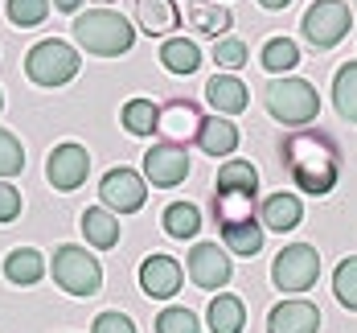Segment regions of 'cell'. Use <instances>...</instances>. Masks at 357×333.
I'll return each instance as SVG.
<instances>
[{"label": "cell", "mask_w": 357, "mask_h": 333, "mask_svg": "<svg viewBox=\"0 0 357 333\" xmlns=\"http://www.w3.org/2000/svg\"><path fill=\"white\" fill-rule=\"evenodd\" d=\"M78 71H82V58L62 37H45L25 54V74L33 87H66L78 78Z\"/></svg>", "instance_id": "cell-5"}, {"label": "cell", "mask_w": 357, "mask_h": 333, "mask_svg": "<svg viewBox=\"0 0 357 333\" xmlns=\"http://www.w3.org/2000/svg\"><path fill=\"white\" fill-rule=\"evenodd\" d=\"M210 333H243L247 325V304L238 300L234 293H218L210 300Z\"/></svg>", "instance_id": "cell-22"}, {"label": "cell", "mask_w": 357, "mask_h": 333, "mask_svg": "<svg viewBox=\"0 0 357 333\" xmlns=\"http://www.w3.org/2000/svg\"><path fill=\"white\" fill-rule=\"evenodd\" d=\"M321 280V251L312 243H287L271 263V284L280 293H308Z\"/></svg>", "instance_id": "cell-6"}, {"label": "cell", "mask_w": 357, "mask_h": 333, "mask_svg": "<svg viewBox=\"0 0 357 333\" xmlns=\"http://www.w3.org/2000/svg\"><path fill=\"white\" fill-rule=\"evenodd\" d=\"M259 4H263L267 13H280V8H287V4H291V0H259Z\"/></svg>", "instance_id": "cell-39"}, {"label": "cell", "mask_w": 357, "mask_h": 333, "mask_svg": "<svg viewBox=\"0 0 357 333\" xmlns=\"http://www.w3.org/2000/svg\"><path fill=\"white\" fill-rule=\"evenodd\" d=\"M8 21L17 29H37L45 17H50V0H8Z\"/></svg>", "instance_id": "cell-32"}, {"label": "cell", "mask_w": 357, "mask_h": 333, "mask_svg": "<svg viewBox=\"0 0 357 333\" xmlns=\"http://www.w3.org/2000/svg\"><path fill=\"white\" fill-rule=\"evenodd\" d=\"M140 161H144V182L156 185V189H177V185L189 177V169H193V165H189V148L173 145V140L152 145Z\"/></svg>", "instance_id": "cell-9"}, {"label": "cell", "mask_w": 357, "mask_h": 333, "mask_svg": "<svg viewBox=\"0 0 357 333\" xmlns=\"http://www.w3.org/2000/svg\"><path fill=\"white\" fill-rule=\"evenodd\" d=\"M206 99H210V108L218 115H243L250 108V91L243 87V78L230 71L214 74L210 82H206Z\"/></svg>", "instance_id": "cell-15"}, {"label": "cell", "mask_w": 357, "mask_h": 333, "mask_svg": "<svg viewBox=\"0 0 357 333\" xmlns=\"http://www.w3.org/2000/svg\"><path fill=\"white\" fill-rule=\"evenodd\" d=\"M263 103L271 111L275 124L284 128H304L321 115V95L308 78H296V74H275L267 87H263Z\"/></svg>", "instance_id": "cell-3"}, {"label": "cell", "mask_w": 357, "mask_h": 333, "mask_svg": "<svg viewBox=\"0 0 357 333\" xmlns=\"http://www.w3.org/2000/svg\"><path fill=\"white\" fill-rule=\"evenodd\" d=\"M54 8H62V13H78L82 8V0H50Z\"/></svg>", "instance_id": "cell-38"}, {"label": "cell", "mask_w": 357, "mask_h": 333, "mask_svg": "<svg viewBox=\"0 0 357 333\" xmlns=\"http://www.w3.org/2000/svg\"><path fill=\"white\" fill-rule=\"evenodd\" d=\"M247 58H250V50H247V41L243 37H218L214 41V62H218V71H243L247 66Z\"/></svg>", "instance_id": "cell-33"}, {"label": "cell", "mask_w": 357, "mask_h": 333, "mask_svg": "<svg viewBox=\"0 0 357 333\" xmlns=\"http://www.w3.org/2000/svg\"><path fill=\"white\" fill-rule=\"evenodd\" d=\"M214 219H218V226H234V222L255 219V193H247V189H218Z\"/></svg>", "instance_id": "cell-25"}, {"label": "cell", "mask_w": 357, "mask_h": 333, "mask_svg": "<svg viewBox=\"0 0 357 333\" xmlns=\"http://www.w3.org/2000/svg\"><path fill=\"white\" fill-rule=\"evenodd\" d=\"M259 62H263V71H271V74H291L300 66V45L291 37H267Z\"/></svg>", "instance_id": "cell-28"}, {"label": "cell", "mask_w": 357, "mask_h": 333, "mask_svg": "<svg viewBox=\"0 0 357 333\" xmlns=\"http://www.w3.org/2000/svg\"><path fill=\"white\" fill-rule=\"evenodd\" d=\"M185 267H189V280L206 293H218L230 284L234 276V263H230V251H222L218 243H193V251L185 256Z\"/></svg>", "instance_id": "cell-11"}, {"label": "cell", "mask_w": 357, "mask_h": 333, "mask_svg": "<svg viewBox=\"0 0 357 333\" xmlns=\"http://www.w3.org/2000/svg\"><path fill=\"white\" fill-rule=\"evenodd\" d=\"M21 210H25L21 189H17L13 182H4V177H0V222H17V219H21Z\"/></svg>", "instance_id": "cell-37"}, {"label": "cell", "mask_w": 357, "mask_h": 333, "mask_svg": "<svg viewBox=\"0 0 357 333\" xmlns=\"http://www.w3.org/2000/svg\"><path fill=\"white\" fill-rule=\"evenodd\" d=\"M185 21H189V29H197L202 37H214V41L234 29V17H230V8L222 0H189Z\"/></svg>", "instance_id": "cell-17"}, {"label": "cell", "mask_w": 357, "mask_h": 333, "mask_svg": "<svg viewBox=\"0 0 357 333\" xmlns=\"http://www.w3.org/2000/svg\"><path fill=\"white\" fill-rule=\"evenodd\" d=\"M333 108L345 124H357V62H345L333 74Z\"/></svg>", "instance_id": "cell-27"}, {"label": "cell", "mask_w": 357, "mask_h": 333, "mask_svg": "<svg viewBox=\"0 0 357 333\" xmlns=\"http://www.w3.org/2000/svg\"><path fill=\"white\" fill-rule=\"evenodd\" d=\"M78 230L86 235V243L95 247V251H111V247H119V235H123V226L115 219V210L107 206H86L82 214H78Z\"/></svg>", "instance_id": "cell-16"}, {"label": "cell", "mask_w": 357, "mask_h": 333, "mask_svg": "<svg viewBox=\"0 0 357 333\" xmlns=\"http://www.w3.org/2000/svg\"><path fill=\"white\" fill-rule=\"evenodd\" d=\"M259 222H263V230H275V235H287V230H296L300 222H304V202L296 198V193H271L267 202H263V210H259Z\"/></svg>", "instance_id": "cell-20"}, {"label": "cell", "mask_w": 357, "mask_h": 333, "mask_svg": "<svg viewBox=\"0 0 357 333\" xmlns=\"http://www.w3.org/2000/svg\"><path fill=\"white\" fill-rule=\"evenodd\" d=\"M45 256L37 251V247H13L8 256H4V280L8 284H17V288H33L37 280L45 276Z\"/></svg>", "instance_id": "cell-21"}, {"label": "cell", "mask_w": 357, "mask_h": 333, "mask_svg": "<svg viewBox=\"0 0 357 333\" xmlns=\"http://www.w3.org/2000/svg\"><path fill=\"white\" fill-rule=\"evenodd\" d=\"M218 189H247V193H259V169L250 161H226L218 169Z\"/></svg>", "instance_id": "cell-30"}, {"label": "cell", "mask_w": 357, "mask_h": 333, "mask_svg": "<svg viewBox=\"0 0 357 333\" xmlns=\"http://www.w3.org/2000/svg\"><path fill=\"white\" fill-rule=\"evenodd\" d=\"M238 140H243V132L230 124V115H210V119H202V132H197V145L206 156H234L238 152Z\"/></svg>", "instance_id": "cell-19"}, {"label": "cell", "mask_w": 357, "mask_h": 333, "mask_svg": "<svg viewBox=\"0 0 357 333\" xmlns=\"http://www.w3.org/2000/svg\"><path fill=\"white\" fill-rule=\"evenodd\" d=\"M349 21L354 17H349V4L345 0H317L304 13L300 29H304V41L312 50H333V45H341L349 37Z\"/></svg>", "instance_id": "cell-7"}, {"label": "cell", "mask_w": 357, "mask_h": 333, "mask_svg": "<svg viewBox=\"0 0 357 333\" xmlns=\"http://www.w3.org/2000/svg\"><path fill=\"white\" fill-rule=\"evenodd\" d=\"M156 103L152 99H144V95H136V99H128L123 103V111H119V124L132 132V136H152L156 132Z\"/></svg>", "instance_id": "cell-29"}, {"label": "cell", "mask_w": 357, "mask_h": 333, "mask_svg": "<svg viewBox=\"0 0 357 333\" xmlns=\"http://www.w3.org/2000/svg\"><path fill=\"white\" fill-rule=\"evenodd\" d=\"M78 50L95 54V58H119L136 45V25H128L115 8H86V13H74L70 25Z\"/></svg>", "instance_id": "cell-2"}, {"label": "cell", "mask_w": 357, "mask_h": 333, "mask_svg": "<svg viewBox=\"0 0 357 333\" xmlns=\"http://www.w3.org/2000/svg\"><path fill=\"white\" fill-rule=\"evenodd\" d=\"M25 169V145L8 132V128H0V177L8 182V177H17Z\"/></svg>", "instance_id": "cell-34"}, {"label": "cell", "mask_w": 357, "mask_h": 333, "mask_svg": "<svg viewBox=\"0 0 357 333\" xmlns=\"http://www.w3.org/2000/svg\"><path fill=\"white\" fill-rule=\"evenodd\" d=\"M86 177H91V152L82 145L66 140V145L50 148V156H45V182L54 185L58 193H74L78 185H86Z\"/></svg>", "instance_id": "cell-10"}, {"label": "cell", "mask_w": 357, "mask_h": 333, "mask_svg": "<svg viewBox=\"0 0 357 333\" xmlns=\"http://www.w3.org/2000/svg\"><path fill=\"white\" fill-rule=\"evenodd\" d=\"M263 222L259 219H247V222H234V226H222V243H226V251L238 259H250L263 251Z\"/></svg>", "instance_id": "cell-23"}, {"label": "cell", "mask_w": 357, "mask_h": 333, "mask_svg": "<svg viewBox=\"0 0 357 333\" xmlns=\"http://www.w3.org/2000/svg\"><path fill=\"white\" fill-rule=\"evenodd\" d=\"M284 165L300 193L324 198L341 182V148L321 128H291L284 136Z\"/></svg>", "instance_id": "cell-1"}, {"label": "cell", "mask_w": 357, "mask_h": 333, "mask_svg": "<svg viewBox=\"0 0 357 333\" xmlns=\"http://www.w3.org/2000/svg\"><path fill=\"white\" fill-rule=\"evenodd\" d=\"M160 62H165V71H169V74L189 78V74H197V66H202V50H197V41L169 37V41L160 45Z\"/></svg>", "instance_id": "cell-26"}, {"label": "cell", "mask_w": 357, "mask_h": 333, "mask_svg": "<svg viewBox=\"0 0 357 333\" xmlns=\"http://www.w3.org/2000/svg\"><path fill=\"white\" fill-rule=\"evenodd\" d=\"M321 330V309L312 300H280L271 313H267V333H317Z\"/></svg>", "instance_id": "cell-14"}, {"label": "cell", "mask_w": 357, "mask_h": 333, "mask_svg": "<svg viewBox=\"0 0 357 333\" xmlns=\"http://www.w3.org/2000/svg\"><path fill=\"white\" fill-rule=\"evenodd\" d=\"M91 333H136V321L119 309H103L95 321H91Z\"/></svg>", "instance_id": "cell-36"}, {"label": "cell", "mask_w": 357, "mask_h": 333, "mask_svg": "<svg viewBox=\"0 0 357 333\" xmlns=\"http://www.w3.org/2000/svg\"><path fill=\"white\" fill-rule=\"evenodd\" d=\"M0 111H4V91H0Z\"/></svg>", "instance_id": "cell-40"}, {"label": "cell", "mask_w": 357, "mask_h": 333, "mask_svg": "<svg viewBox=\"0 0 357 333\" xmlns=\"http://www.w3.org/2000/svg\"><path fill=\"white\" fill-rule=\"evenodd\" d=\"M333 296H337L349 313H357V256L337 263V272H333Z\"/></svg>", "instance_id": "cell-31"}, {"label": "cell", "mask_w": 357, "mask_h": 333, "mask_svg": "<svg viewBox=\"0 0 357 333\" xmlns=\"http://www.w3.org/2000/svg\"><path fill=\"white\" fill-rule=\"evenodd\" d=\"M136 29L148 37H169L181 25V8L173 0H132Z\"/></svg>", "instance_id": "cell-18"}, {"label": "cell", "mask_w": 357, "mask_h": 333, "mask_svg": "<svg viewBox=\"0 0 357 333\" xmlns=\"http://www.w3.org/2000/svg\"><path fill=\"white\" fill-rule=\"evenodd\" d=\"M99 4H111V0H99Z\"/></svg>", "instance_id": "cell-41"}, {"label": "cell", "mask_w": 357, "mask_h": 333, "mask_svg": "<svg viewBox=\"0 0 357 333\" xmlns=\"http://www.w3.org/2000/svg\"><path fill=\"white\" fill-rule=\"evenodd\" d=\"M99 202H103L107 210H115V214H136V210H144V202H148V182H144V173L128 169V165L107 169L103 182H99Z\"/></svg>", "instance_id": "cell-8"}, {"label": "cell", "mask_w": 357, "mask_h": 333, "mask_svg": "<svg viewBox=\"0 0 357 333\" xmlns=\"http://www.w3.org/2000/svg\"><path fill=\"white\" fill-rule=\"evenodd\" d=\"M50 272H54V284L66 296H78V300H86V296H95L103 288V263L91 256L86 247H78V243L54 247Z\"/></svg>", "instance_id": "cell-4"}, {"label": "cell", "mask_w": 357, "mask_h": 333, "mask_svg": "<svg viewBox=\"0 0 357 333\" xmlns=\"http://www.w3.org/2000/svg\"><path fill=\"white\" fill-rule=\"evenodd\" d=\"M202 111L193 99H169L165 108L156 111V132L165 136V140H173V145H189V140H197V132H202Z\"/></svg>", "instance_id": "cell-13"}, {"label": "cell", "mask_w": 357, "mask_h": 333, "mask_svg": "<svg viewBox=\"0 0 357 333\" xmlns=\"http://www.w3.org/2000/svg\"><path fill=\"white\" fill-rule=\"evenodd\" d=\"M181 284H185V267H181L173 256H165V251H152V256H144L140 263V293L148 300H173L181 293Z\"/></svg>", "instance_id": "cell-12"}, {"label": "cell", "mask_w": 357, "mask_h": 333, "mask_svg": "<svg viewBox=\"0 0 357 333\" xmlns=\"http://www.w3.org/2000/svg\"><path fill=\"white\" fill-rule=\"evenodd\" d=\"M156 333H202V330H197V317L189 309H165L156 317Z\"/></svg>", "instance_id": "cell-35"}, {"label": "cell", "mask_w": 357, "mask_h": 333, "mask_svg": "<svg viewBox=\"0 0 357 333\" xmlns=\"http://www.w3.org/2000/svg\"><path fill=\"white\" fill-rule=\"evenodd\" d=\"M160 226H165V235L169 239H197V230H202V210L193 206V202H169L165 206V214H160Z\"/></svg>", "instance_id": "cell-24"}]
</instances>
